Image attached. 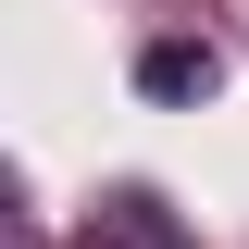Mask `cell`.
<instances>
[{
    "instance_id": "cell-1",
    "label": "cell",
    "mask_w": 249,
    "mask_h": 249,
    "mask_svg": "<svg viewBox=\"0 0 249 249\" xmlns=\"http://www.w3.org/2000/svg\"><path fill=\"white\" fill-rule=\"evenodd\" d=\"M88 249H187V237H175V224H162V199H137V187H124L112 212L88 224Z\"/></svg>"
},
{
    "instance_id": "cell-2",
    "label": "cell",
    "mask_w": 249,
    "mask_h": 249,
    "mask_svg": "<svg viewBox=\"0 0 249 249\" xmlns=\"http://www.w3.org/2000/svg\"><path fill=\"white\" fill-rule=\"evenodd\" d=\"M137 75H150V100H199V88L224 75V62H212V50H187V37H162V50L137 62Z\"/></svg>"
}]
</instances>
